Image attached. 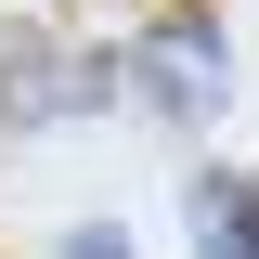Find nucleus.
<instances>
[{"mask_svg":"<svg viewBox=\"0 0 259 259\" xmlns=\"http://www.w3.org/2000/svg\"><path fill=\"white\" fill-rule=\"evenodd\" d=\"M117 78L156 104V117H182V130H194V117H221V91H233L221 13H168V26H143V39L117 52Z\"/></svg>","mask_w":259,"mask_h":259,"instance_id":"nucleus-1","label":"nucleus"},{"mask_svg":"<svg viewBox=\"0 0 259 259\" xmlns=\"http://www.w3.org/2000/svg\"><path fill=\"white\" fill-rule=\"evenodd\" d=\"M117 91V65H91V52H0V117H78V104H104Z\"/></svg>","mask_w":259,"mask_h":259,"instance_id":"nucleus-2","label":"nucleus"},{"mask_svg":"<svg viewBox=\"0 0 259 259\" xmlns=\"http://www.w3.org/2000/svg\"><path fill=\"white\" fill-rule=\"evenodd\" d=\"M182 221H194V259H259V182L246 168H194Z\"/></svg>","mask_w":259,"mask_h":259,"instance_id":"nucleus-3","label":"nucleus"},{"mask_svg":"<svg viewBox=\"0 0 259 259\" xmlns=\"http://www.w3.org/2000/svg\"><path fill=\"white\" fill-rule=\"evenodd\" d=\"M65 259H130V233H65Z\"/></svg>","mask_w":259,"mask_h":259,"instance_id":"nucleus-4","label":"nucleus"}]
</instances>
